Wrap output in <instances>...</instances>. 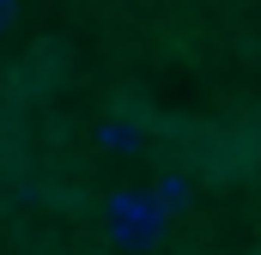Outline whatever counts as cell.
<instances>
[{"instance_id": "cell-1", "label": "cell", "mask_w": 261, "mask_h": 255, "mask_svg": "<svg viewBox=\"0 0 261 255\" xmlns=\"http://www.w3.org/2000/svg\"><path fill=\"white\" fill-rule=\"evenodd\" d=\"M164 231H170V213L158 207L152 189H116L103 200V237H110L116 249L146 255V249L164 243Z\"/></svg>"}, {"instance_id": "cell-3", "label": "cell", "mask_w": 261, "mask_h": 255, "mask_svg": "<svg viewBox=\"0 0 261 255\" xmlns=\"http://www.w3.org/2000/svg\"><path fill=\"white\" fill-rule=\"evenodd\" d=\"M97 146L103 152H134L140 146V128L134 122H97Z\"/></svg>"}, {"instance_id": "cell-2", "label": "cell", "mask_w": 261, "mask_h": 255, "mask_svg": "<svg viewBox=\"0 0 261 255\" xmlns=\"http://www.w3.org/2000/svg\"><path fill=\"white\" fill-rule=\"evenodd\" d=\"M152 194H158V207H164V213H170V219H176V213H189V207H195V183H189V176H182V170H164V176H158V183H152Z\"/></svg>"}, {"instance_id": "cell-4", "label": "cell", "mask_w": 261, "mask_h": 255, "mask_svg": "<svg viewBox=\"0 0 261 255\" xmlns=\"http://www.w3.org/2000/svg\"><path fill=\"white\" fill-rule=\"evenodd\" d=\"M6 24H18V0H0V31Z\"/></svg>"}]
</instances>
